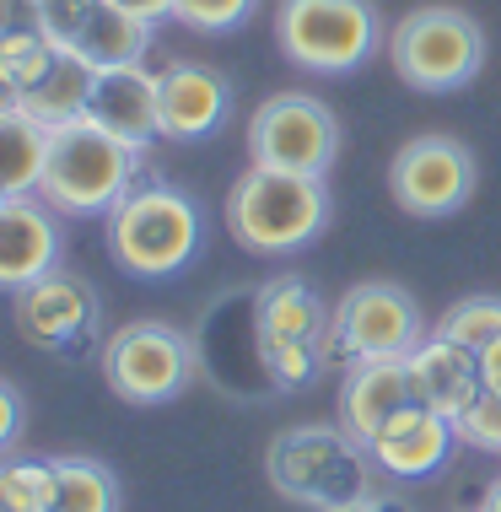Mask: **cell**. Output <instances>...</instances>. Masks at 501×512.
<instances>
[{
  "instance_id": "7c38bea8",
  "label": "cell",
  "mask_w": 501,
  "mask_h": 512,
  "mask_svg": "<svg viewBox=\"0 0 501 512\" xmlns=\"http://www.w3.org/2000/svg\"><path fill=\"white\" fill-rule=\"evenodd\" d=\"M44 33L97 71L141 65L151 49V22L130 17L114 0H44Z\"/></svg>"
},
{
  "instance_id": "4316f807",
  "label": "cell",
  "mask_w": 501,
  "mask_h": 512,
  "mask_svg": "<svg viewBox=\"0 0 501 512\" xmlns=\"http://www.w3.org/2000/svg\"><path fill=\"white\" fill-rule=\"evenodd\" d=\"M0 480H6L11 502H17L22 512H44L49 502V459H17V453H6L0 459Z\"/></svg>"
},
{
  "instance_id": "4fadbf2b",
  "label": "cell",
  "mask_w": 501,
  "mask_h": 512,
  "mask_svg": "<svg viewBox=\"0 0 501 512\" xmlns=\"http://www.w3.org/2000/svg\"><path fill=\"white\" fill-rule=\"evenodd\" d=\"M60 211L44 195H11L0 205V292H22L60 270Z\"/></svg>"
},
{
  "instance_id": "ba28073f",
  "label": "cell",
  "mask_w": 501,
  "mask_h": 512,
  "mask_svg": "<svg viewBox=\"0 0 501 512\" xmlns=\"http://www.w3.org/2000/svg\"><path fill=\"white\" fill-rule=\"evenodd\" d=\"M11 324L17 335L44 356H65V362H81V356H103V302H97V286L76 270H49L38 275L33 286L11 292Z\"/></svg>"
},
{
  "instance_id": "30bf717a",
  "label": "cell",
  "mask_w": 501,
  "mask_h": 512,
  "mask_svg": "<svg viewBox=\"0 0 501 512\" xmlns=\"http://www.w3.org/2000/svg\"><path fill=\"white\" fill-rule=\"evenodd\" d=\"M340 157V119L313 92H275L248 119V162L324 178Z\"/></svg>"
},
{
  "instance_id": "44dd1931",
  "label": "cell",
  "mask_w": 501,
  "mask_h": 512,
  "mask_svg": "<svg viewBox=\"0 0 501 512\" xmlns=\"http://www.w3.org/2000/svg\"><path fill=\"white\" fill-rule=\"evenodd\" d=\"M92 87H97V65H87V60H81V54H71V49H60L54 71L38 81L33 92H22V108H27L38 124L60 130V124H71V119H87Z\"/></svg>"
},
{
  "instance_id": "5bb4252c",
  "label": "cell",
  "mask_w": 501,
  "mask_h": 512,
  "mask_svg": "<svg viewBox=\"0 0 501 512\" xmlns=\"http://www.w3.org/2000/svg\"><path fill=\"white\" fill-rule=\"evenodd\" d=\"M458 448V421L431 405H410L367 442L378 475L388 480H431Z\"/></svg>"
},
{
  "instance_id": "1f68e13d",
  "label": "cell",
  "mask_w": 501,
  "mask_h": 512,
  "mask_svg": "<svg viewBox=\"0 0 501 512\" xmlns=\"http://www.w3.org/2000/svg\"><path fill=\"white\" fill-rule=\"evenodd\" d=\"M114 6H124L130 17H141V22H151V27H157V22H167V17H173V6H178V0H114Z\"/></svg>"
},
{
  "instance_id": "4dcf8cb0",
  "label": "cell",
  "mask_w": 501,
  "mask_h": 512,
  "mask_svg": "<svg viewBox=\"0 0 501 512\" xmlns=\"http://www.w3.org/2000/svg\"><path fill=\"white\" fill-rule=\"evenodd\" d=\"M329 512H410V507L388 491H367V496H356V502H345V507H329Z\"/></svg>"
},
{
  "instance_id": "ac0fdd59",
  "label": "cell",
  "mask_w": 501,
  "mask_h": 512,
  "mask_svg": "<svg viewBox=\"0 0 501 512\" xmlns=\"http://www.w3.org/2000/svg\"><path fill=\"white\" fill-rule=\"evenodd\" d=\"M410 372H415V389H421V405L453 415V421L485 394L480 351H469L464 340L437 335V329H431V335L410 351Z\"/></svg>"
},
{
  "instance_id": "9a60e30c",
  "label": "cell",
  "mask_w": 501,
  "mask_h": 512,
  "mask_svg": "<svg viewBox=\"0 0 501 512\" xmlns=\"http://www.w3.org/2000/svg\"><path fill=\"white\" fill-rule=\"evenodd\" d=\"M157 87H162V135L167 141H205L232 114V81L216 65L173 60L167 71H157Z\"/></svg>"
},
{
  "instance_id": "ffe728a7",
  "label": "cell",
  "mask_w": 501,
  "mask_h": 512,
  "mask_svg": "<svg viewBox=\"0 0 501 512\" xmlns=\"http://www.w3.org/2000/svg\"><path fill=\"white\" fill-rule=\"evenodd\" d=\"M124 486L103 459L87 453H60L49 459V502L44 512H119Z\"/></svg>"
},
{
  "instance_id": "5b68a950",
  "label": "cell",
  "mask_w": 501,
  "mask_h": 512,
  "mask_svg": "<svg viewBox=\"0 0 501 512\" xmlns=\"http://www.w3.org/2000/svg\"><path fill=\"white\" fill-rule=\"evenodd\" d=\"M275 44L308 76H351L388 44V33L372 0H281Z\"/></svg>"
},
{
  "instance_id": "3957f363",
  "label": "cell",
  "mask_w": 501,
  "mask_h": 512,
  "mask_svg": "<svg viewBox=\"0 0 501 512\" xmlns=\"http://www.w3.org/2000/svg\"><path fill=\"white\" fill-rule=\"evenodd\" d=\"M264 480L286 502L329 512L378 491V464L345 426H286L264 448Z\"/></svg>"
},
{
  "instance_id": "e0dca14e",
  "label": "cell",
  "mask_w": 501,
  "mask_h": 512,
  "mask_svg": "<svg viewBox=\"0 0 501 512\" xmlns=\"http://www.w3.org/2000/svg\"><path fill=\"white\" fill-rule=\"evenodd\" d=\"M410 405H421V389H415L410 356L345 367V383H340V426H345L356 442H372L399 410H410Z\"/></svg>"
},
{
  "instance_id": "277c9868",
  "label": "cell",
  "mask_w": 501,
  "mask_h": 512,
  "mask_svg": "<svg viewBox=\"0 0 501 512\" xmlns=\"http://www.w3.org/2000/svg\"><path fill=\"white\" fill-rule=\"evenodd\" d=\"M141 157L146 151L124 146L103 124L71 119L49 135V162H44L38 195L60 216H108L141 184Z\"/></svg>"
},
{
  "instance_id": "52a82bcc",
  "label": "cell",
  "mask_w": 501,
  "mask_h": 512,
  "mask_svg": "<svg viewBox=\"0 0 501 512\" xmlns=\"http://www.w3.org/2000/svg\"><path fill=\"white\" fill-rule=\"evenodd\" d=\"M103 383L124 405H167L189 389L194 378V345L167 318H130L103 345Z\"/></svg>"
},
{
  "instance_id": "8fae6325",
  "label": "cell",
  "mask_w": 501,
  "mask_h": 512,
  "mask_svg": "<svg viewBox=\"0 0 501 512\" xmlns=\"http://www.w3.org/2000/svg\"><path fill=\"white\" fill-rule=\"evenodd\" d=\"M475 151H469L458 135H410L405 146L388 162V195L394 205L415 221H442L453 211H464L469 195H475Z\"/></svg>"
},
{
  "instance_id": "7402d4cb",
  "label": "cell",
  "mask_w": 501,
  "mask_h": 512,
  "mask_svg": "<svg viewBox=\"0 0 501 512\" xmlns=\"http://www.w3.org/2000/svg\"><path fill=\"white\" fill-rule=\"evenodd\" d=\"M49 124H38L27 108L0 114V189L6 195H38L49 162Z\"/></svg>"
},
{
  "instance_id": "6da1fadb",
  "label": "cell",
  "mask_w": 501,
  "mask_h": 512,
  "mask_svg": "<svg viewBox=\"0 0 501 512\" xmlns=\"http://www.w3.org/2000/svg\"><path fill=\"white\" fill-rule=\"evenodd\" d=\"M205 248V216L178 184L141 178V184L108 211V254L124 275L167 281L189 270Z\"/></svg>"
},
{
  "instance_id": "e575fe53",
  "label": "cell",
  "mask_w": 501,
  "mask_h": 512,
  "mask_svg": "<svg viewBox=\"0 0 501 512\" xmlns=\"http://www.w3.org/2000/svg\"><path fill=\"white\" fill-rule=\"evenodd\" d=\"M475 512H501V480H491V486H485V496H480Z\"/></svg>"
},
{
  "instance_id": "603a6c76",
  "label": "cell",
  "mask_w": 501,
  "mask_h": 512,
  "mask_svg": "<svg viewBox=\"0 0 501 512\" xmlns=\"http://www.w3.org/2000/svg\"><path fill=\"white\" fill-rule=\"evenodd\" d=\"M259 372L275 389H308L318 372L329 367V345L318 340H281V335H254Z\"/></svg>"
},
{
  "instance_id": "8992f818",
  "label": "cell",
  "mask_w": 501,
  "mask_h": 512,
  "mask_svg": "<svg viewBox=\"0 0 501 512\" xmlns=\"http://www.w3.org/2000/svg\"><path fill=\"white\" fill-rule=\"evenodd\" d=\"M388 60L415 92H464L485 71V27L464 6H415L388 27Z\"/></svg>"
},
{
  "instance_id": "484cf974",
  "label": "cell",
  "mask_w": 501,
  "mask_h": 512,
  "mask_svg": "<svg viewBox=\"0 0 501 512\" xmlns=\"http://www.w3.org/2000/svg\"><path fill=\"white\" fill-rule=\"evenodd\" d=\"M259 11V0H178L173 6V22L189 27V33H232V27H243L248 17Z\"/></svg>"
},
{
  "instance_id": "d6a6232c",
  "label": "cell",
  "mask_w": 501,
  "mask_h": 512,
  "mask_svg": "<svg viewBox=\"0 0 501 512\" xmlns=\"http://www.w3.org/2000/svg\"><path fill=\"white\" fill-rule=\"evenodd\" d=\"M480 367H485V389H491V394H501V340H496V345H485V351H480Z\"/></svg>"
},
{
  "instance_id": "f546056e",
  "label": "cell",
  "mask_w": 501,
  "mask_h": 512,
  "mask_svg": "<svg viewBox=\"0 0 501 512\" xmlns=\"http://www.w3.org/2000/svg\"><path fill=\"white\" fill-rule=\"evenodd\" d=\"M44 27V0H0V33H33Z\"/></svg>"
},
{
  "instance_id": "836d02e7",
  "label": "cell",
  "mask_w": 501,
  "mask_h": 512,
  "mask_svg": "<svg viewBox=\"0 0 501 512\" xmlns=\"http://www.w3.org/2000/svg\"><path fill=\"white\" fill-rule=\"evenodd\" d=\"M11 108H22V92L6 81V71H0V114H11Z\"/></svg>"
},
{
  "instance_id": "d6986e66",
  "label": "cell",
  "mask_w": 501,
  "mask_h": 512,
  "mask_svg": "<svg viewBox=\"0 0 501 512\" xmlns=\"http://www.w3.org/2000/svg\"><path fill=\"white\" fill-rule=\"evenodd\" d=\"M334 308L308 275H270L254 292V335H281V340H318L329 345Z\"/></svg>"
},
{
  "instance_id": "d590c367",
  "label": "cell",
  "mask_w": 501,
  "mask_h": 512,
  "mask_svg": "<svg viewBox=\"0 0 501 512\" xmlns=\"http://www.w3.org/2000/svg\"><path fill=\"white\" fill-rule=\"evenodd\" d=\"M0 512H22L17 502H11V491H6V480H0Z\"/></svg>"
},
{
  "instance_id": "83f0119b",
  "label": "cell",
  "mask_w": 501,
  "mask_h": 512,
  "mask_svg": "<svg viewBox=\"0 0 501 512\" xmlns=\"http://www.w3.org/2000/svg\"><path fill=\"white\" fill-rule=\"evenodd\" d=\"M458 442L480 448V453H501V394L485 389L475 405L458 415Z\"/></svg>"
},
{
  "instance_id": "7a4b0ae2",
  "label": "cell",
  "mask_w": 501,
  "mask_h": 512,
  "mask_svg": "<svg viewBox=\"0 0 501 512\" xmlns=\"http://www.w3.org/2000/svg\"><path fill=\"white\" fill-rule=\"evenodd\" d=\"M227 227L232 243L259 259L302 254L329 227V189L324 178L248 162V173H238V184L227 189Z\"/></svg>"
},
{
  "instance_id": "f1b7e54d",
  "label": "cell",
  "mask_w": 501,
  "mask_h": 512,
  "mask_svg": "<svg viewBox=\"0 0 501 512\" xmlns=\"http://www.w3.org/2000/svg\"><path fill=\"white\" fill-rule=\"evenodd\" d=\"M22 421H27V410H22V394L11 389L6 378H0V459H6L11 448H17V437H22Z\"/></svg>"
},
{
  "instance_id": "cb8c5ba5",
  "label": "cell",
  "mask_w": 501,
  "mask_h": 512,
  "mask_svg": "<svg viewBox=\"0 0 501 512\" xmlns=\"http://www.w3.org/2000/svg\"><path fill=\"white\" fill-rule=\"evenodd\" d=\"M54 60H60V44L44 27H33V33H0V71H6V81L17 92H33L54 71Z\"/></svg>"
},
{
  "instance_id": "9c48e42d",
  "label": "cell",
  "mask_w": 501,
  "mask_h": 512,
  "mask_svg": "<svg viewBox=\"0 0 501 512\" xmlns=\"http://www.w3.org/2000/svg\"><path fill=\"white\" fill-rule=\"evenodd\" d=\"M426 340V318L415 297L394 281H356L351 292L334 302L329 324V362H394L410 356Z\"/></svg>"
},
{
  "instance_id": "2e32d148",
  "label": "cell",
  "mask_w": 501,
  "mask_h": 512,
  "mask_svg": "<svg viewBox=\"0 0 501 512\" xmlns=\"http://www.w3.org/2000/svg\"><path fill=\"white\" fill-rule=\"evenodd\" d=\"M87 119L103 124L108 135H119L124 146L151 151V141L162 135V87H157V71H146V60L141 65H114V71H97Z\"/></svg>"
},
{
  "instance_id": "d4e9b609",
  "label": "cell",
  "mask_w": 501,
  "mask_h": 512,
  "mask_svg": "<svg viewBox=\"0 0 501 512\" xmlns=\"http://www.w3.org/2000/svg\"><path fill=\"white\" fill-rule=\"evenodd\" d=\"M437 335L464 340L469 351L496 345L501 340V297H464V302H453V308L437 318Z\"/></svg>"
},
{
  "instance_id": "8d00e7d4",
  "label": "cell",
  "mask_w": 501,
  "mask_h": 512,
  "mask_svg": "<svg viewBox=\"0 0 501 512\" xmlns=\"http://www.w3.org/2000/svg\"><path fill=\"white\" fill-rule=\"evenodd\" d=\"M6 200H11V195H6V189H0V205H6Z\"/></svg>"
}]
</instances>
